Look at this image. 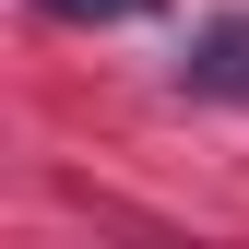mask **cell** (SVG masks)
Returning a JSON list of instances; mask_svg holds the SVG:
<instances>
[{
  "label": "cell",
  "instance_id": "cell-2",
  "mask_svg": "<svg viewBox=\"0 0 249 249\" xmlns=\"http://www.w3.org/2000/svg\"><path fill=\"white\" fill-rule=\"evenodd\" d=\"M36 12H48V24H142L154 0H36Z\"/></svg>",
  "mask_w": 249,
  "mask_h": 249
},
{
  "label": "cell",
  "instance_id": "cell-1",
  "mask_svg": "<svg viewBox=\"0 0 249 249\" xmlns=\"http://www.w3.org/2000/svg\"><path fill=\"white\" fill-rule=\"evenodd\" d=\"M178 83H190V95H213V107H249V12L190 24V48H178Z\"/></svg>",
  "mask_w": 249,
  "mask_h": 249
}]
</instances>
